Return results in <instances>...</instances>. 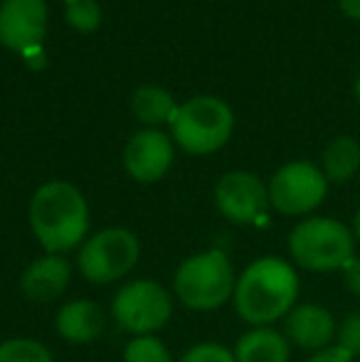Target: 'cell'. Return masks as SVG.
Instances as JSON below:
<instances>
[{"mask_svg":"<svg viewBox=\"0 0 360 362\" xmlns=\"http://www.w3.org/2000/svg\"><path fill=\"white\" fill-rule=\"evenodd\" d=\"M33 237L45 254H64L79 249L89 237V205L77 185L52 180L37 187L28 207Z\"/></svg>","mask_w":360,"mask_h":362,"instance_id":"obj_1","label":"cell"},{"mask_svg":"<svg viewBox=\"0 0 360 362\" xmlns=\"http://www.w3.org/2000/svg\"><path fill=\"white\" fill-rule=\"evenodd\" d=\"M298 274L281 257H262L237 276L232 303L252 328H267L284 320L298 298Z\"/></svg>","mask_w":360,"mask_h":362,"instance_id":"obj_2","label":"cell"},{"mask_svg":"<svg viewBox=\"0 0 360 362\" xmlns=\"http://www.w3.org/2000/svg\"><path fill=\"white\" fill-rule=\"evenodd\" d=\"M235 267L220 247L182 259L173 274L175 298L197 313H210L230 303L235 296Z\"/></svg>","mask_w":360,"mask_h":362,"instance_id":"obj_3","label":"cell"},{"mask_svg":"<svg viewBox=\"0 0 360 362\" xmlns=\"http://www.w3.org/2000/svg\"><path fill=\"white\" fill-rule=\"evenodd\" d=\"M353 232L333 217H308L289 234V254L306 272H338L353 262Z\"/></svg>","mask_w":360,"mask_h":362,"instance_id":"obj_4","label":"cell"},{"mask_svg":"<svg viewBox=\"0 0 360 362\" xmlns=\"http://www.w3.org/2000/svg\"><path fill=\"white\" fill-rule=\"evenodd\" d=\"M170 139L190 156H210L230 141L235 114L222 99L195 96L178 104L170 119Z\"/></svg>","mask_w":360,"mask_h":362,"instance_id":"obj_5","label":"cell"},{"mask_svg":"<svg viewBox=\"0 0 360 362\" xmlns=\"http://www.w3.org/2000/svg\"><path fill=\"white\" fill-rule=\"evenodd\" d=\"M141 259V242L124 227H106L89 234L77 252V269L94 286H109L126 279Z\"/></svg>","mask_w":360,"mask_h":362,"instance_id":"obj_6","label":"cell"},{"mask_svg":"<svg viewBox=\"0 0 360 362\" xmlns=\"http://www.w3.org/2000/svg\"><path fill=\"white\" fill-rule=\"evenodd\" d=\"M173 315V293L153 279L126 281L111 300V318L131 338L156 335Z\"/></svg>","mask_w":360,"mask_h":362,"instance_id":"obj_7","label":"cell"},{"mask_svg":"<svg viewBox=\"0 0 360 362\" xmlns=\"http://www.w3.org/2000/svg\"><path fill=\"white\" fill-rule=\"evenodd\" d=\"M269 205L286 217H301L313 212L328 192V180L318 165L308 160H294L281 165L269 180Z\"/></svg>","mask_w":360,"mask_h":362,"instance_id":"obj_8","label":"cell"},{"mask_svg":"<svg viewBox=\"0 0 360 362\" xmlns=\"http://www.w3.org/2000/svg\"><path fill=\"white\" fill-rule=\"evenodd\" d=\"M215 205L232 224H260L269 210V187L247 170H232L215 185Z\"/></svg>","mask_w":360,"mask_h":362,"instance_id":"obj_9","label":"cell"},{"mask_svg":"<svg viewBox=\"0 0 360 362\" xmlns=\"http://www.w3.org/2000/svg\"><path fill=\"white\" fill-rule=\"evenodd\" d=\"M175 146L170 134L144 129L129 139L124 148V168L136 182H156L170 170Z\"/></svg>","mask_w":360,"mask_h":362,"instance_id":"obj_10","label":"cell"},{"mask_svg":"<svg viewBox=\"0 0 360 362\" xmlns=\"http://www.w3.org/2000/svg\"><path fill=\"white\" fill-rule=\"evenodd\" d=\"M47 30L45 0H3L0 3V42L15 52L40 47Z\"/></svg>","mask_w":360,"mask_h":362,"instance_id":"obj_11","label":"cell"},{"mask_svg":"<svg viewBox=\"0 0 360 362\" xmlns=\"http://www.w3.org/2000/svg\"><path fill=\"white\" fill-rule=\"evenodd\" d=\"M336 318L318 303H296L284 318V335L301 350H326L336 340Z\"/></svg>","mask_w":360,"mask_h":362,"instance_id":"obj_12","label":"cell"},{"mask_svg":"<svg viewBox=\"0 0 360 362\" xmlns=\"http://www.w3.org/2000/svg\"><path fill=\"white\" fill-rule=\"evenodd\" d=\"M74 267L64 254H42L33 259L20 276V291L33 303H52L67 291Z\"/></svg>","mask_w":360,"mask_h":362,"instance_id":"obj_13","label":"cell"},{"mask_svg":"<svg viewBox=\"0 0 360 362\" xmlns=\"http://www.w3.org/2000/svg\"><path fill=\"white\" fill-rule=\"evenodd\" d=\"M106 313L96 300L74 298L67 300L54 315V330L69 345H89L104 333Z\"/></svg>","mask_w":360,"mask_h":362,"instance_id":"obj_14","label":"cell"},{"mask_svg":"<svg viewBox=\"0 0 360 362\" xmlns=\"http://www.w3.org/2000/svg\"><path fill=\"white\" fill-rule=\"evenodd\" d=\"M232 353H235L237 362H289L291 360V343L284 333L267 325V328H252L245 335H240Z\"/></svg>","mask_w":360,"mask_h":362,"instance_id":"obj_15","label":"cell"},{"mask_svg":"<svg viewBox=\"0 0 360 362\" xmlns=\"http://www.w3.org/2000/svg\"><path fill=\"white\" fill-rule=\"evenodd\" d=\"M175 109H178V104H175V99L170 96V91L161 89V86H153V84L136 89L134 99H131V111H134V116L141 124L149 126V129H158V126H163V124H170Z\"/></svg>","mask_w":360,"mask_h":362,"instance_id":"obj_16","label":"cell"},{"mask_svg":"<svg viewBox=\"0 0 360 362\" xmlns=\"http://www.w3.org/2000/svg\"><path fill=\"white\" fill-rule=\"evenodd\" d=\"M323 175L328 182H348L360 170V144L351 136H338L323 151Z\"/></svg>","mask_w":360,"mask_h":362,"instance_id":"obj_17","label":"cell"},{"mask_svg":"<svg viewBox=\"0 0 360 362\" xmlns=\"http://www.w3.org/2000/svg\"><path fill=\"white\" fill-rule=\"evenodd\" d=\"M0 362H54V358L35 338H8L0 343Z\"/></svg>","mask_w":360,"mask_h":362,"instance_id":"obj_18","label":"cell"},{"mask_svg":"<svg viewBox=\"0 0 360 362\" xmlns=\"http://www.w3.org/2000/svg\"><path fill=\"white\" fill-rule=\"evenodd\" d=\"M124 362H175L168 345L156 335L131 338L124 348Z\"/></svg>","mask_w":360,"mask_h":362,"instance_id":"obj_19","label":"cell"},{"mask_svg":"<svg viewBox=\"0 0 360 362\" xmlns=\"http://www.w3.org/2000/svg\"><path fill=\"white\" fill-rule=\"evenodd\" d=\"M64 15L69 28H74L77 33H91L101 23V8L96 5V0H69Z\"/></svg>","mask_w":360,"mask_h":362,"instance_id":"obj_20","label":"cell"},{"mask_svg":"<svg viewBox=\"0 0 360 362\" xmlns=\"http://www.w3.org/2000/svg\"><path fill=\"white\" fill-rule=\"evenodd\" d=\"M178 362H237L235 353L220 343H197Z\"/></svg>","mask_w":360,"mask_h":362,"instance_id":"obj_21","label":"cell"},{"mask_svg":"<svg viewBox=\"0 0 360 362\" xmlns=\"http://www.w3.org/2000/svg\"><path fill=\"white\" fill-rule=\"evenodd\" d=\"M336 345L346 350L348 355H353V358L360 355V310L341 320V325L336 330Z\"/></svg>","mask_w":360,"mask_h":362,"instance_id":"obj_22","label":"cell"},{"mask_svg":"<svg viewBox=\"0 0 360 362\" xmlns=\"http://www.w3.org/2000/svg\"><path fill=\"white\" fill-rule=\"evenodd\" d=\"M306 362H356V358H353V355H348L343 348H338V345H331V348L313 353Z\"/></svg>","mask_w":360,"mask_h":362,"instance_id":"obj_23","label":"cell"},{"mask_svg":"<svg viewBox=\"0 0 360 362\" xmlns=\"http://www.w3.org/2000/svg\"><path fill=\"white\" fill-rule=\"evenodd\" d=\"M343 281H346L348 291L360 298V259L353 257V262L343 269Z\"/></svg>","mask_w":360,"mask_h":362,"instance_id":"obj_24","label":"cell"},{"mask_svg":"<svg viewBox=\"0 0 360 362\" xmlns=\"http://www.w3.org/2000/svg\"><path fill=\"white\" fill-rule=\"evenodd\" d=\"M343 15H348L351 20H360V0H338Z\"/></svg>","mask_w":360,"mask_h":362,"instance_id":"obj_25","label":"cell"},{"mask_svg":"<svg viewBox=\"0 0 360 362\" xmlns=\"http://www.w3.org/2000/svg\"><path fill=\"white\" fill-rule=\"evenodd\" d=\"M353 237L360 239V210L356 212V219H353Z\"/></svg>","mask_w":360,"mask_h":362,"instance_id":"obj_26","label":"cell"},{"mask_svg":"<svg viewBox=\"0 0 360 362\" xmlns=\"http://www.w3.org/2000/svg\"><path fill=\"white\" fill-rule=\"evenodd\" d=\"M356 96H358V101H360V74H358V79H356Z\"/></svg>","mask_w":360,"mask_h":362,"instance_id":"obj_27","label":"cell"},{"mask_svg":"<svg viewBox=\"0 0 360 362\" xmlns=\"http://www.w3.org/2000/svg\"><path fill=\"white\" fill-rule=\"evenodd\" d=\"M64 3H69V0H64Z\"/></svg>","mask_w":360,"mask_h":362,"instance_id":"obj_28","label":"cell"}]
</instances>
